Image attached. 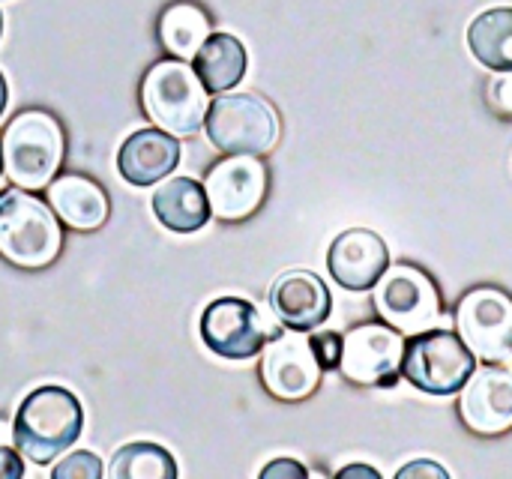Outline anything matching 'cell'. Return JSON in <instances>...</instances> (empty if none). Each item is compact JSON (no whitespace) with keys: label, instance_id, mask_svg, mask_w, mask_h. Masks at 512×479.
I'll use <instances>...</instances> for the list:
<instances>
[{"label":"cell","instance_id":"obj_1","mask_svg":"<svg viewBox=\"0 0 512 479\" xmlns=\"http://www.w3.org/2000/svg\"><path fill=\"white\" fill-rule=\"evenodd\" d=\"M66 153V132L60 120L42 108L18 111L0 135L3 174L27 192L48 189Z\"/></svg>","mask_w":512,"mask_h":479},{"label":"cell","instance_id":"obj_2","mask_svg":"<svg viewBox=\"0 0 512 479\" xmlns=\"http://www.w3.org/2000/svg\"><path fill=\"white\" fill-rule=\"evenodd\" d=\"M84 426V408L78 396L66 387H39L33 390L12 426V441L21 456L36 465H48L60 453H66Z\"/></svg>","mask_w":512,"mask_h":479},{"label":"cell","instance_id":"obj_3","mask_svg":"<svg viewBox=\"0 0 512 479\" xmlns=\"http://www.w3.org/2000/svg\"><path fill=\"white\" fill-rule=\"evenodd\" d=\"M63 249L60 219L51 204L27 189L0 192V258L21 270H42Z\"/></svg>","mask_w":512,"mask_h":479},{"label":"cell","instance_id":"obj_4","mask_svg":"<svg viewBox=\"0 0 512 479\" xmlns=\"http://www.w3.org/2000/svg\"><path fill=\"white\" fill-rule=\"evenodd\" d=\"M144 114L171 135H195L204 126L207 90L192 66L177 60H159L141 81Z\"/></svg>","mask_w":512,"mask_h":479},{"label":"cell","instance_id":"obj_5","mask_svg":"<svg viewBox=\"0 0 512 479\" xmlns=\"http://www.w3.org/2000/svg\"><path fill=\"white\" fill-rule=\"evenodd\" d=\"M207 138L228 156H264L279 141V114L255 93L216 96L204 114Z\"/></svg>","mask_w":512,"mask_h":479},{"label":"cell","instance_id":"obj_6","mask_svg":"<svg viewBox=\"0 0 512 479\" xmlns=\"http://www.w3.org/2000/svg\"><path fill=\"white\" fill-rule=\"evenodd\" d=\"M477 369L474 351L450 330H423L414 333L405 345L402 375L429 396H456Z\"/></svg>","mask_w":512,"mask_h":479},{"label":"cell","instance_id":"obj_7","mask_svg":"<svg viewBox=\"0 0 512 479\" xmlns=\"http://www.w3.org/2000/svg\"><path fill=\"white\" fill-rule=\"evenodd\" d=\"M375 309L402 336H414L441 324V294L435 282L411 264L387 267L375 285Z\"/></svg>","mask_w":512,"mask_h":479},{"label":"cell","instance_id":"obj_8","mask_svg":"<svg viewBox=\"0 0 512 479\" xmlns=\"http://www.w3.org/2000/svg\"><path fill=\"white\" fill-rule=\"evenodd\" d=\"M456 330L483 363L512 360V297L501 288H474L456 306Z\"/></svg>","mask_w":512,"mask_h":479},{"label":"cell","instance_id":"obj_9","mask_svg":"<svg viewBox=\"0 0 512 479\" xmlns=\"http://www.w3.org/2000/svg\"><path fill=\"white\" fill-rule=\"evenodd\" d=\"M405 339L390 324H360L342 336L339 372L360 387H393L402 378Z\"/></svg>","mask_w":512,"mask_h":479},{"label":"cell","instance_id":"obj_10","mask_svg":"<svg viewBox=\"0 0 512 479\" xmlns=\"http://www.w3.org/2000/svg\"><path fill=\"white\" fill-rule=\"evenodd\" d=\"M321 363L315 357L312 339L300 330L276 333L264 345L261 381L264 390L279 402H303L321 384Z\"/></svg>","mask_w":512,"mask_h":479},{"label":"cell","instance_id":"obj_11","mask_svg":"<svg viewBox=\"0 0 512 479\" xmlns=\"http://www.w3.org/2000/svg\"><path fill=\"white\" fill-rule=\"evenodd\" d=\"M201 342L222 360H249L264 351L270 333L261 312L240 297H219L201 315Z\"/></svg>","mask_w":512,"mask_h":479},{"label":"cell","instance_id":"obj_12","mask_svg":"<svg viewBox=\"0 0 512 479\" xmlns=\"http://www.w3.org/2000/svg\"><path fill=\"white\" fill-rule=\"evenodd\" d=\"M270 177L258 156H228L207 171L204 192L210 210L222 222H243L249 219L267 195Z\"/></svg>","mask_w":512,"mask_h":479},{"label":"cell","instance_id":"obj_13","mask_svg":"<svg viewBox=\"0 0 512 479\" xmlns=\"http://www.w3.org/2000/svg\"><path fill=\"white\" fill-rule=\"evenodd\" d=\"M459 393V417L471 432L483 438L510 432L512 372L504 369V363H486V369H474Z\"/></svg>","mask_w":512,"mask_h":479},{"label":"cell","instance_id":"obj_14","mask_svg":"<svg viewBox=\"0 0 512 479\" xmlns=\"http://www.w3.org/2000/svg\"><path fill=\"white\" fill-rule=\"evenodd\" d=\"M330 276L348 291H372L390 267L387 243L366 228H351L339 234L327 252Z\"/></svg>","mask_w":512,"mask_h":479},{"label":"cell","instance_id":"obj_15","mask_svg":"<svg viewBox=\"0 0 512 479\" xmlns=\"http://www.w3.org/2000/svg\"><path fill=\"white\" fill-rule=\"evenodd\" d=\"M270 306L288 330L309 333L330 318L333 297L321 276L309 270H291L276 279L270 291Z\"/></svg>","mask_w":512,"mask_h":479},{"label":"cell","instance_id":"obj_16","mask_svg":"<svg viewBox=\"0 0 512 479\" xmlns=\"http://www.w3.org/2000/svg\"><path fill=\"white\" fill-rule=\"evenodd\" d=\"M180 162V144L165 129H138L132 132L117 153L120 177L132 186H153L165 180Z\"/></svg>","mask_w":512,"mask_h":479},{"label":"cell","instance_id":"obj_17","mask_svg":"<svg viewBox=\"0 0 512 479\" xmlns=\"http://www.w3.org/2000/svg\"><path fill=\"white\" fill-rule=\"evenodd\" d=\"M48 204L54 216L72 231H96L111 213L108 192L84 174H60L48 183Z\"/></svg>","mask_w":512,"mask_h":479},{"label":"cell","instance_id":"obj_18","mask_svg":"<svg viewBox=\"0 0 512 479\" xmlns=\"http://www.w3.org/2000/svg\"><path fill=\"white\" fill-rule=\"evenodd\" d=\"M153 213L159 225H165L174 234H192L201 231L210 219V201L198 180L192 177H171L153 192Z\"/></svg>","mask_w":512,"mask_h":479},{"label":"cell","instance_id":"obj_19","mask_svg":"<svg viewBox=\"0 0 512 479\" xmlns=\"http://www.w3.org/2000/svg\"><path fill=\"white\" fill-rule=\"evenodd\" d=\"M195 75L201 78L207 93H225L237 87L246 75V48L231 33H210L195 51Z\"/></svg>","mask_w":512,"mask_h":479},{"label":"cell","instance_id":"obj_20","mask_svg":"<svg viewBox=\"0 0 512 479\" xmlns=\"http://www.w3.org/2000/svg\"><path fill=\"white\" fill-rule=\"evenodd\" d=\"M471 54L492 72H512V6H495L468 27Z\"/></svg>","mask_w":512,"mask_h":479},{"label":"cell","instance_id":"obj_21","mask_svg":"<svg viewBox=\"0 0 512 479\" xmlns=\"http://www.w3.org/2000/svg\"><path fill=\"white\" fill-rule=\"evenodd\" d=\"M207 36H210V18L198 3L189 0L171 3L159 18V39L168 48V54L180 60H192Z\"/></svg>","mask_w":512,"mask_h":479},{"label":"cell","instance_id":"obj_22","mask_svg":"<svg viewBox=\"0 0 512 479\" xmlns=\"http://www.w3.org/2000/svg\"><path fill=\"white\" fill-rule=\"evenodd\" d=\"M108 474L111 479H174L177 465L165 447L138 441V444H126L117 450Z\"/></svg>","mask_w":512,"mask_h":479},{"label":"cell","instance_id":"obj_23","mask_svg":"<svg viewBox=\"0 0 512 479\" xmlns=\"http://www.w3.org/2000/svg\"><path fill=\"white\" fill-rule=\"evenodd\" d=\"M51 477L54 479H99L102 477V462L87 453V450H78L72 456H66L63 462H57L51 468Z\"/></svg>","mask_w":512,"mask_h":479},{"label":"cell","instance_id":"obj_24","mask_svg":"<svg viewBox=\"0 0 512 479\" xmlns=\"http://www.w3.org/2000/svg\"><path fill=\"white\" fill-rule=\"evenodd\" d=\"M486 99L492 105L495 114L512 117V72H498L489 87H486Z\"/></svg>","mask_w":512,"mask_h":479},{"label":"cell","instance_id":"obj_25","mask_svg":"<svg viewBox=\"0 0 512 479\" xmlns=\"http://www.w3.org/2000/svg\"><path fill=\"white\" fill-rule=\"evenodd\" d=\"M309 339H312V348H315V357H318L321 369H324V372L339 369L342 336H339V333H318V336H309Z\"/></svg>","mask_w":512,"mask_h":479},{"label":"cell","instance_id":"obj_26","mask_svg":"<svg viewBox=\"0 0 512 479\" xmlns=\"http://www.w3.org/2000/svg\"><path fill=\"white\" fill-rule=\"evenodd\" d=\"M306 479L309 477V471L300 465V462H294V459H276V462H270L264 471H261V479Z\"/></svg>","mask_w":512,"mask_h":479},{"label":"cell","instance_id":"obj_27","mask_svg":"<svg viewBox=\"0 0 512 479\" xmlns=\"http://www.w3.org/2000/svg\"><path fill=\"white\" fill-rule=\"evenodd\" d=\"M399 477H435V479H447L450 471L444 465H435V462H411L405 468H399Z\"/></svg>","mask_w":512,"mask_h":479},{"label":"cell","instance_id":"obj_28","mask_svg":"<svg viewBox=\"0 0 512 479\" xmlns=\"http://www.w3.org/2000/svg\"><path fill=\"white\" fill-rule=\"evenodd\" d=\"M24 477V462L15 450L0 447V479H21Z\"/></svg>","mask_w":512,"mask_h":479},{"label":"cell","instance_id":"obj_29","mask_svg":"<svg viewBox=\"0 0 512 479\" xmlns=\"http://www.w3.org/2000/svg\"><path fill=\"white\" fill-rule=\"evenodd\" d=\"M339 477H342V479H348V477L381 479V474H378L375 468H369V465H348V468H342V471H339Z\"/></svg>","mask_w":512,"mask_h":479},{"label":"cell","instance_id":"obj_30","mask_svg":"<svg viewBox=\"0 0 512 479\" xmlns=\"http://www.w3.org/2000/svg\"><path fill=\"white\" fill-rule=\"evenodd\" d=\"M6 99H9V96H6V78H3V72H0V114L6 111Z\"/></svg>","mask_w":512,"mask_h":479},{"label":"cell","instance_id":"obj_31","mask_svg":"<svg viewBox=\"0 0 512 479\" xmlns=\"http://www.w3.org/2000/svg\"><path fill=\"white\" fill-rule=\"evenodd\" d=\"M0 36H3V12H0Z\"/></svg>","mask_w":512,"mask_h":479},{"label":"cell","instance_id":"obj_32","mask_svg":"<svg viewBox=\"0 0 512 479\" xmlns=\"http://www.w3.org/2000/svg\"><path fill=\"white\" fill-rule=\"evenodd\" d=\"M0 171H3V159H0Z\"/></svg>","mask_w":512,"mask_h":479}]
</instances>
